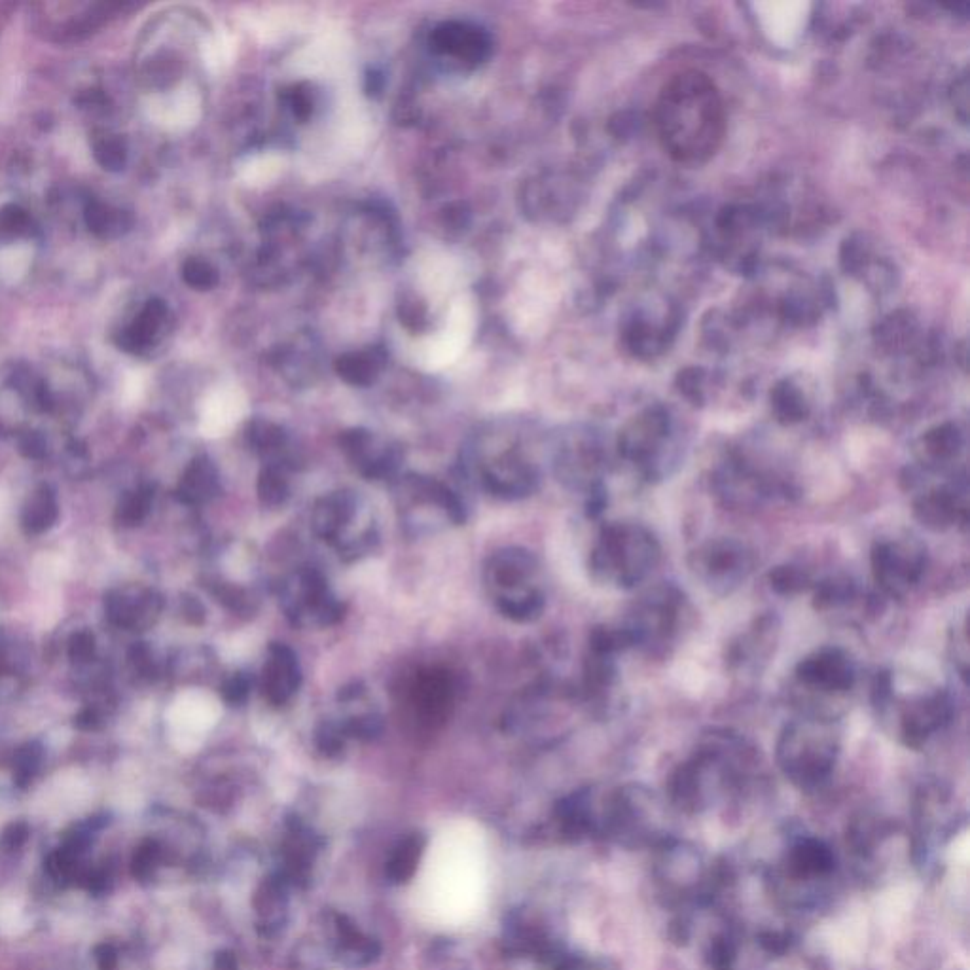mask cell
Returning <instances> with one entry per match:
<instances>
[{
	"instance_id": "7bdbcfd3",
	"label": "cell",
	"mask_w": 970,
	"mask_h": 970,
	"mask_svg": "<svg viewBox=\"0 0 970 970\" xmlns=\"http://www.w3.org/2000/svg\"><path fill=\"white\" fill-rule=\"evenodd\" d=\"M215 970H237V959H235L234 953H218L216 955Z\"/></svg>"
},
{
	"instance_id": "277c9868",
	"label": "cell",
	"mask_w": 970,
	"mask_h": 970,
	"mask_svg": "<svg viewBox=\"0 0 970 970\" xmlns=\"http://www.w3.org/2000/svg\"><path fill=\"white\" fill-rule=\"evenodd\" d=\"M684 614V595L675 586H656L648 590L629 612L622 626L631 647L650 652L664 650L677 635Z\"/></svg>"
},
{
	"instance_id": "3957f363",
	"label": "cell",
	"mask_w": 970,
	"mask_h": 970,
	"mask_svg": "<svg viewBox=\"0 0 970 970\" xmlns=\"http://www.w3.org/2000/svg\"><path fill=\"white\" fill-rule=\"evenodd\" d=\"M840 734L836 724L819 715L789 722L777 741V762L794 785L815 789L836 766Z\"/></svg>"
},
{
	"instance_id": "836d02e7",
	"label": "cell",
	"mask_w": 970,
	"mask_h": 970,
	"mask_svg": "<svg viewBox=\"0 0 970 970\" xmlns=\"http://www.w3.org/2000/svg\"><path fill=\"white\" fill-rule=\"evenodd\" d=\"M281 101L290 110L292 118L304 124L313 116V112L317 108V91H313V88L306 82L294 84L288 90L283 91Z\"/></svg>"
},
{
	"instance_id": "ab89813d",
	"label": "cell",
	"mask_w": 970,
	"mask_h": 970,
	"mask_svg": "<svg viewBox=\"0 0 970 970\" xmlns=\"http://www.w3.org/2000/svg\"><path fill=\"white\" fill-rule=\"evenodd\" d=\"M160 861V851L156 845H148V847H143L141 853L137 855L135 859V872L141 876V878H146L154 872L156 864Z\"/></svg>"
},
{
	"instance_id": "4fadbf2b",
	"label": "cell",
	"mask_w": 970,
	"mask_h": 970,
	"mask_svg": "<svg viewBox=\"0 0 970 970\" xmlns=\"http://www.w3.org/2000/svg\"><path fill=\"white\" fill-rule=\"evenodd\" d=\"M605 472V457L595 444L569 446L557 455V478L567 487L586 491L588 495L603 491L601 482Z\"/></svg>"
},
{
	"instance_id": "8fae6325",
	"label": "cell",
	"mask_w": 970,
	"mask_h": 970,
	"mask_svg": "<svg viewBox=\"0 0 970 970\" xmlns=\"http://www.w3.org/2000/svg\"><path fill=\"white\" fill-rule=\"evenodd\" d=\"M953 711V698L944 690H935L906 703L899 724L902 741L912 749L923 747L952 722Z\"/></svg>"
},
{
	"instance_id": "9a60e30c",
	"label": "cell",
	"mask_w": 970,
	"mask_h": 970,
	"mask_svg": "<svg viewBox=\"0 0 970 970\" xmlns=\"http://www.w3.org/2000/svg\"><path fill=\"white\" fill-rule=\"evenodd\" d=\"M302 681L296 654L287 647L273 643L262 671V690L271 705H285L298 690Z\"/></svg>"
},
{
	"instance_id": "e575fe53",
	"label": "cell",
	"mask_w": 970,
	"mask_h": 970,
	"mask_svg": "<svg viewBox=\"0 0 970 970\" xmlns=\"http://www.w3.org/2000/svg\"><path fill=\"white\" fill-rule=\"evenodd\" d=\"M182 279L188 287L196 290H211L218 285V271L211 262L192 256L182 266Z\"/></svg>"
},
{
	"instance_id": "484cf974",
	"label": "cell",
	"mask_w": 970,
	"mask_h": 970,
	"mask_svg": "<svg viewBox=\"0 0 970 970\" xmlns=\"http://www.w3.org/2000/svg\"><path fill=\"white\" fill-rule=\"evenodd\" d=\"M963 450V438L953 427H938L923 438L921 461L929 472H940V468L952 465Z\"/></svg>"
},
{
	"instance_id": "74e56055",
	"label": "cell",
	"mask_w": 970,
	"mask_h": 970,
	"mask_svg": "<svg viewBox=\"0 0 970 970\" xmlns=\"http://www.w3.org/2000/svg\"><path fill=\"white\" fill-rule=\"evenodd\" d=\"M345 737L347 736H345L342 726L332 724V722H323L317 728L315 741H317V747H319L321 753H324L326 756H334L342 751L343 739Z\"/></svg>"
},
{
	"instance_id": "1f68e13d",
	"label": "cell",
	"mask_w": 970,
	"mask_h": 970,
	"mask_svg": "<svg viewBox=\"0 0 970 970\" xmlns=\"http://www.w3.org/2000/svg\"><path fill=\"white\" fill-rule=\"evenodd\" d=\"M855 595V584L845 576H830L823 580L815 590V609L830 611L838 609L851 601Z\"/></svg>"
},
{
	"instance_id": "52a82bcc",
	"label": "cell",
	"mask_w": 970,
	"mask_h": 970,
	"mask_svg": "<svg viewBox=\"0 0 970 970\" xmlns=\"http://www.w3.org/2000/svg\"><path fill=\"white\" fill-rule=\"evenodd\" d=\"M669 436V419L660 412H647L631 421L620 432L618 453L629 465L637 468L647 480L664 478L662 468L664 446Z\"/></svg>"
},
{
	"instance_id": "8992f818",
	"label": "cell",
	"mask_w": 970,
	"mask_h": 970,
	"mask_svg": "<svg viewBox=\"0 0 970 970\" xmlns=\"http://www.w3.org/2000/svg\"><path fill=\"white\" fill-rule=\"evenodd\" d=\"M690 565L711 592L730 593L753 571V554L737 540H711L692 554Z\"/></svg>"
},
{
	"instance_id": "5bb4252c",
	"label": "cell",
	"mask_w": 970,
	"mask_h": 970,
	"mask_svg": "<svg viewBox=\"0 0 970 970\" xmlns=\"http://www.w3.org/2000/svg\"><path fill=\"white\" fill-rule=\"evenodd\" d=\"M539 470L514 453L499 457L482 474L485 489L503 499H521L531 495L539 485Z\"/></svg>"
},
{
	"instance_id": "7c38bea8",
	"label": "cell",
	"mask_w": 970,
	"mask_h": 970,
	"mask_svg": "<svg viewBox=\"0 0 970 970\" xmlns=\"http://www.w3.org/2000/svg\"><path fill=\"white\" fill-rule=\"evenodd\" d=\"M914 514L931 531H946L967 520V480L936 485L923 491L914 503Z\"/></svg>"
},
{
	"instance_id": "d4e9b609",
	"label": "cell",
	"mask_w": 970,
	"mask_h": 970,
	"mask_svg": "<svg viewBox=\"0 0 970 970\" xmlns=\"http://www.w3.org/2000/svg\"><path fill=\"white\" fill-rule=\"evenodd\" d=\"M415 707L427 720L444 717L451 701L450 677L446 673L431 671L421 675L414 690Z\"/></svg>"
},
{
	"instance_id": "d590c367",
	"label": "cell",
	"mask_w": 970,
	"mask_h": 970,
	"mask_svg": "<svg viewBox=\"0 0 970 970\" xmlns=\"http://www.w3.org/2000/svg\"><path fill=\"white\" fill-rule=\"evenodd\" d=\"M770 586L781 595H796L808 590L809 576L800 567H775L770 573Z\"/></svg>"
},
{
	"instance_id": "6da1fadb",
	"label": "cell",
	"mask_w": 970,
	"mask_h": 970,
	"mask_svg": "<svg viewBox=\"0 0 970 970\" xmlns=\"http://www.w3.org/2000/svg\"><path fill=\"white\" fill-rule=\"evenodd\" d=\"M654 129L665 154L684 165L709 162L726 135V110L715 82L701 71L673 74L654 103Z\"/></svg>"
},
{
	"instance_id": "30bf717a",
	"label": "cell",
	"mask_w": 970,
	"mask_h": 970,
	"mask_svg": "<svg viewBox=\"0 0 970 970\" xmlns=\"http://www.w3.org/2000/svg\"><path fill=\"white\" fill-rule=\"evenodd\" d=\"M855 665L842 648L823 647L796 665V679L802 686L821 694H845L855 684Z\"/></svg>"
},
{
	"instance_id": "e0dca14e",
	"label": "cell",
	"mask_w": 970,
	"mask_h": 970,
	"mask_svg": "<svg viewBox=\"0 0 970 970\" xmlns=\"http://www.w3.org/2000/svg\"><path fill=\"white\" fill-rule=\"evenodd\" d=\"M215 719V703L209 696L196 690L180 694L167 713L169 728L173 736L179 739L194 737L199 732L211 728L215 724Z\"/></svg>"
},
{
	"instance_id": "44dd1931",
	"label": "cell",
	"mask_w": 970,
	"mask_h": 970,
	"mask_svg": "<svg viewBox=\"0 0 970 970\" xmlns=\"http://www.w3.org/2000/svg\"><path fill=\"white\" fill-rule=\"evenodd\" d=\"M537 571V559L529 552L520 548H510L503 550L499 554L491 557L487 576L489 582L499 586V588H518L520 584H525Z\"/></svg>"
},
{
	"instance_id": "8d00e7d4",
	"label": "cell",
	"mask_w": 970,
	"mask_h": 970,
	"mask_svg": "<svg viewBox=\"0 0 970 970\" xmlns=\"http://www.w3.org/2000/svg\"><path fill=\"white\" fill-rule=\"evenodd\" d=\"M345 736L357 737L362 741H372L381 736L383 732V720L379 715H364L345 722L342 726Z\"/></svg>"
},
{
	"instance_id": "f546056e",
	"label": "cell",
	"mask_w": 970,
	"mask_h": 970,
	"mask_svg": "<svg viewBox=\"0 0 970 970\" xmlns=\"http://www.w3.org/2000/svg\"><path fill=\"white\" fill-rule=\"evenodd\" d=\"M304 349L298 347V345H290V347L277 351V355H275V364L279 366V372L294 383L309 381L315 376L317 360L313 357V353L309 355Z\"/></svg>"
},
{
	"instance_id": "83f0119b",
	"label": "cell",
	"mask_w": 970,
	"mask_h": 970,
	"mask_svg": "<svg viewBox=\"0 0 970 970\" xmlns=\"http://www.w3.org/2000/svg\"><path fill=\"white\" fill-rule=\"evenodd\" d=\"M794 870L800 876H813V874H827L834 866V855L827 845L817 842V840H806L804 844L798 845L792 855Z\"/></svg>"
},
{
	"instance_id": "60d3db41",
	"label": "cell",
	"mask_w": 970,
	"mask_h": 970,
	"mask_svg": "<svg viewBox=\"0 0 970 970\" xmlns=\"http://www.w3.org/2000/svg\"><path fill=\"white\" fill-rule=\"evenodd\" d=\"M251 690V681L245 675H237L230 683L226 684V700L230 703H241L247 700Z\"/></svg>"
},
{
	"instance_id": "cb8c5ba5",
	"label": "cell",
	"mask_w": 970,
	"mask_h": 970,
	"mask_svg": "<svg viewBox=\"0 0 970 970\" xmlns=\"http://www.w3.org/2000/svg\"><path fill=\"white\" fill-rule=\"evenodd\" d=\"M338 931V959L347 967H366L379 955V946L362 935L357 925L345 916H336Z\"/></svg>"
},
{
	"instance_id": "7a4b0ae2",
	"label": "cell",
	"mask_w": 970,
	"mask_h": 970,
	"mask_svg": "<svg viewBox=\"0 0 970 970\" xmlns=\"http://www.w3.org/2000/svg\"><path fill=\"white\" fill-rule=\"evenodd\" d=\"M660 559L662 548L650 529L631 521H614L601 529L590 569L599 582L631 590L654 573Z\"/></svg>"
},
{
	"instance_id": "b9f144b4",
	"label": "cell",
	"mask_w": 970,
	"mask_h": 970,
	"mask_svg": "<svg viewBox=\"0 0 970 970\" xmlns=\"http://www.w3.org/2000/svg\"><path fill=\"white\" fill-rule=\"evenodd\" d=\"M760 944L766 952L770 953H785L789 950V936L779 935V933H766V935L760 936Z\"/></svg>"
},
{
	"instance_id": "ac0fdd59",
	"label": "cell",
	"mask_w": 970,
	"mask_h": 970,
	"mask_svg": "<svg viewBox=\"0 0 970 970\" xmlns=\"http://www.w3.org/2000/svg\"><path fill=\"white\" fill-rule=\"evenodd\" d=\"M357 499L349 491H336L323 497L313 510V529L324 540H338L353 520Z\"/></svg>"
},
{
	"instance_id": "9c48e42d",
	"label": "cell",
	"mask_w": 970,
	"mask_h": 970,
	"mask_svg": "<svg viewBox=\"0 0 970 970\" xmlns=\"http://www.w3.org/2000/svg\"><path fill=\"white\" fill-rule=\"evenodd\" d=\"M432 55L451 59L468 71L482 67L493 54L489 31L468 21H442L429 35Z\"/></svg>"
},
{
	"instance_id": "ba28073f",
	"label": "cell",
	"mask_w": 970,
	"mask_h": 970,
	"mask_svg": "<svg viewBox=\"0 0 970 970\" xmlns=\"http://www.w3.org/2000/svg\"><path fill=\"white\" fill-rule=\"evenodd\" d=\"M288 618L296 624L306 620L317 626H332L343 618V605L328 592L324 576L315 569H304L288 582L281 597Z\"/></svg>"
},
{
	"instance_id": "5b68a950",
	"label": "cell",
	"mask_w": 970,
	"mask_h": 970,
	"mask_svg": "<svg viewBox=\"0 0 970 970\" xmlns=\"http://www.w3.org/2000/svg\"><path fill=\"white\" fill-rule=\"evenodd\" d=\"M870 561L881 592L900 599L925 575L927 548L916 537L878 540L872 548Z\"/></svg>"
},
{
	"instance_id": "ee69618b",
	"label": "cell",
	"mask_w": 970,
	"mask_h": 970,
	"mask_svg": "<svg viewBox=\"0 0 970 970\" xmlns=\"http://www.w3.org/2000/svg\"><path fill=\"white\" fill-rule=\"evenodd\" d=\"M362 694H364V688H362V684L360 683L347 684V686H343L342 690H340V700H343V701L355 700V698H359V696H362Z\"/></svg>"
},
{
	"instance_id": "f35d334b",
	"label": "cell",
	"mask_w": 970,
	"mask_h": 970,
	"mask_svg": "<svg viewBox=\"0 0 970 970\" xmlns=\"http://www.w3.org/2000/svg\"><path fill=\"white\" fill-rule=\"evenodd\" d=\"M734 959H736V948L730 940L720 938L711 946V953H709L711 967H715L717 970H728L732 967Z\"/></svg>"
},
{
	"instance_id": "f1b7e54d",
	"label": "cell",
	"mask_w": 970,
	"mask_h": 970,
	"mask_svg": "<svg viewBox=\"0 0 970 970\" xmlns=\"http://www.w3.org/2000/svg\"><path fill=\"white\" fill-rule=\"evenodd\" d=\"M544 603V595L539 590H523L501 595L499 609L514 622H533L544 611Z\"/></svg>"
},
{
	"instance_id": "d6a6232c",
	"label": "cell",
	"mask_w": 970,
	"mask_h": 970,
	"mask_svg": "<svg viewBox=\"0 0 970 970\" xmlns=\"http://www.w3.org/2000/svg\"><path fill=\"white\" fill-rule=\"evenodd\" d=\"M288 489L287 478L283 474V468L275 467V465H268L260 472V478H258V495H260V501L266 504V506H281L288 499Z\"/></svg>"
},
{
	"instance_id": "2e32d148",
	"label": "cell",
	"mask_w": 970,
	"mask_h": 970,
	"mask_svg": "<svg viewBox=\"0 0 970 970\" xmlns=\"http://www.w3.org/2000/svg\"><path fill=\"white\" fill-rule=\"evenodd\" d=\"M171 323V311L163 300H150L144 304L135 321L127 326L122 345L127 351L144 355L162 345Z\"/></svg>"
},
{
	"instance_id": "d6986e66",
	"label": "cell",
	"mask_w": 970,
	"mask_h": 970,
	"mask_svg": "<svg viewBox=\"0 0 970 970\" xmlns=\"http://www.w3.org/2000/svg\"><path fill=\"white\" fill-rule=\"evenodd\" d=\"M779 624L775 616H764L756 620L751 631L743 633L739 643L732 647L730 662L739 667H756L760 662H768L777 643Z\"/></svg>"
},
{
	"instance_id": "4dcf8cb0",
	"label": "cell",
	"mask_w": 970,
	"mask_h": 970,
	"mask_svg": "<svg viewBox=\"0 0 970 970\" xmlns=\"http://www.w3.org/2000/svg\"><path fill=\"white\" fill-rule=\"evenodd\" d=\"M247 440L252 446V450L262 453V455H281V451L287 448V432L283 431L279 425L264 421V419H254L247 427Z\"/></svg>"
},
{
	"instance_id": "603a6c76",
	"label": "cell",
	"mask_w": 970,
	"mask_h": 970,
	"mask_svg": "<svg viewBox=\"0 0 970 970\" xmlns=\"http://www.w3.org/2000/svg\"><path fill=\"white\" fill-rule=\"evenodd\" d=\"M254 906L260 916L262 933L273 935L279 931V925L285 923L287 914V880L279 874L264 881L256 891Z\"/></svg>"
},
{
	"instance_id": "4316f807",
	"label": "cell",
	"mask_w": 970,
	"mask_h": 970,
	"mask_svg": "<svg viewBox=\"0 0 970 970\" xmlns=\"http://www.w3.org/2000/svg\"><path fill=\"white\" fill-rule=\"evenodd\" d=\"M425 849V838L421 834H414L398 845L387 863V878L393 883H406L417 870L419 859Z\"/></svg>"
},
{
	"instance_id": "7402d4cb",
	"label": "cell",
	"mask_w": 970,
	"mask_h": 970,
	"mask_svg": "<svg viewBox=\"0 0 970 970\" xmlns=\"http://www.w3.org/2000/svg\"><path fill=\"white\" fill-rule=\"evenodd\" d=\"M387 364V355L379 347L364 351H349L336 360L334 370L342 381L353 387H370L378 381L381 370Z\"/></svg>"
},
{
	"instance_id": "ffe728a7",
	"label": "cell",
	"mask_w": 970,
	"mask_h": 970,
	"mask_svg": "<svg viewBox=\"0 0 970 970\" xmlns=\"http://www.w3.org/2000/svg\"><path fill=\"white\" fill-rule=\"evenodd\" d=\"M317 849H319V842L309 830L300 825L290 830L287 842L283 845L285 868L281 872V876L287 880V883L306 885Z\"/></svg>"
},
{
	"instance_id": "f6af8a7d",
	"label": "cell",
	"mask_w": 970,
	"mask_h": 970,
	"mask_svg": "<svg viewBox=\"0 0 970 970\" xmlns=\"http://www.w3.org/2000/svg\"><path fill=\"white\" fill-rule=\"evenodd\" d=\"M8 508H10V495L4 487H0V525H2V521L6 520Z\"/></svg>"
}]
</instances>
